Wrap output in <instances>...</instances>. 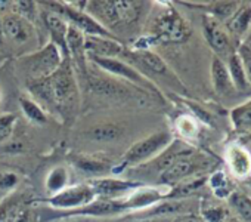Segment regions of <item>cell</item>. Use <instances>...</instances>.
Returning <instances> with one entry per match:
<instances>
[{
    "instance_id": "28",
    "label": "cell",
    "mask_w": 251,
    "mask_h": 222,
    "mask_svg": "<svg viewBox=\"0 0 251 222\" xmlns=\"http://www.w3.org/2000/svg\"><path fill=\"white\" fill-rule=\"evenodd\" d=\"M210 185L213 188V191L219 195V197H225L226 194H229V182L225 176L223 172H216L214 175H211L210 178Z\"/></svg>"
},
{
    "instance_id": "2",
    "label": "cell",
    "mask_w": 251,
    "mask_h": 222,
    "mask_svg": "<svg viewBox=\"0 0 251 222\" xmlns=\"http://www.w3.org/2000/svg\"><path fill=\"white\" fill-rule=\"evenodd\" d=\"M24 55L25 56H23L20 61L25 74L31 79V82H40L48 79L61 67V64L65 59L61 49L52 42H49L48 45H45L36 52H30Z\"/></svg>"
},
{
    "instance_id": "1",
    "label": "cell",
    "mask_w": 251,
    "mask_h": 222,
    "mask_svg": "<svg viewBox=\"0 0 251 222\" xmlns=\"http://www.w3.org/2000/svg\"><path fill=\"white\" fill-rule=\"evenodd\" d=\"M30 89L34 95L58 108L61 113L71 110L78 101V86L68 58H65L61 67L48 79L31 82Z\"/></svg>"
},
{
    "instance_id": "16",
    "label": "cell",
    "mask_w": 251,
    "mask_h": 222,
    "mask_svg": "<svg viewBox=\"0 0 251 222\" xmlns=\"http://www.w3.org/2000/svg\"><path fill=\"white\" fill-rule=\"evenodd\" d=\"M130 56L138 64H141L142 67H145L148 71H151L154 74H169V67L163 61V58L148 48H141V49L132 52Z\"/></svg>"
},
{
    "instance_id": "19",
    "label": "cell",
    "mask_w": 251,
    "mask_h": 222,
    "mask_svg": "<svg viewBox=\"0 0 251 222\" xmlns=\"http://www.w3.org/2000/svg\"><path fill=\"white\" fill-rule=\"evenodd\" d=\"M227 73H229V77L232 80V84L235 89L238 90H247L250 87V83L247 80V74H245V70H244V65H242V59L239 56V54H232L229 56V61H227Z\"/></svg>"
},
{
    "instance_id": "4",
    "label": "cell",
    "mask_w": 251,
    "mask_h": 222,
    "mask_svg": "<svg viewBox=\"0 0 251 222\" xmlns=\"http://www.w3.org/2000/svg\"><path fill=\"white\" fill-rule=\"evenodd\" d=\"M170 141L172 137L169 132H157L154 135H150L148 138L138 141L127 150V153L123 157V165L138 166L161 153L170 144Z\"/></svg>"
},
{
    "instance_id": "3",
    "label": "cell",
    "mask_w": 251,
    "mask_h": 222,
    "mask_svg": "<svg viewBox=\"0 0 251 222\" xmlns=\"http://www.w3.org/2000/svg\"><path fill=\"white\" fill-rule=\"evenodd\" d=\"M191 34L186 21L173 9L163 11L152 23L151 39L160 43H182Z\"/></svg>"
},
{
    "instance_id": "33",
    "label": "cell",
    "mask_w": 251,
    "mask_h": 222,
    "mask_svg": "<svg viewBox=\"0 0 251 222\" xmlns=\"http://www.w3.org/2000/svg\"><path fill=\"white\" fill-rule=\"evenodd\" d=\"M17 184V175L15 173H5L0 178V190L11 188Z\"/></svg>"
},
{
    "instance_id": "30",
    "label": "cell",
    "mask_w": 251,
    "mask_h": 222,
    "mask_svg": "<svg viewBox=\"0 0 251 222\" xmlns=\"http://www.w3.org/2000/svg\"><path fill=\"white\" fill-rule=\"evenodd\" d=\"M39 216L37 212L31 207H21L9 222H37Z\"/></svg>"
},
{
    "instance_id": "9",
    "label": "cell",
    "mask_w": 251,
    "mask_h": 222,
    "mask_svg": "<svg viewBox=\"0 0 251 222\" xmlns=\"http://www.w3.org/2000/svg\"><path fill=\"white\" fill-rule=\"evenodd\" d=\"M90 59L98 67H100L102 70L114 76H120L126 80H130L132 83L142 86L144 89H152V84L139 71H136L132 65H129L127 62H124L118 58H90Z\"/></svg>"
},
{
    "instance_id": "22",
    "label": "cell",
    "mask_w": 251,
    "mask_h": 222,
    "mask_svg": "<svg viewBox=\"0 0 251 222\" xmlns=\"http://www.w3.org/2000/svg\"><path fill=\"white\" fill-rule=\"evenodd\" d=\"M251 27V6L245 5L244 8H239L230 18L229 21V30L230 33L241 36L245 31H248V28Z\"/></svg>"
},
{
    "instance_id": "32",
    "label": "cell",
    "mask_w": 251,
    "mask_h": 222,
    "mask_svg": "<svg viewBox=\"0 0 251 222\" xmlns=\"http://www.w3.org/2000/svg\"><path fill=\"white\" fill-rule=\"evenodd\" d=\"M241 59H242V65L247 74V80L251 84V51L250 49H242V54H239Z\"/></svg>"
},
{
    "instance_id": "6",
    "label": "cell",
    "mask_w": 251,
    "mask_h": 222,
    "mask_svg": "<svg viewBox=\"0 0 251 222\" xmlns=\"http://www.w3.org/2000/svg\"><path fill=\"white\" fill-rule=\"evenodd\" d=\"M3 21V37L17 48H24L36 40V30L33 23L12 12L2 17Z\"/></svg>"
},
{
    "instance_id": "10",
    "label": "cell",
    "mask_w": 251,
    "mask_h": 222,
    "mask_svg": "<svg viewBox=\"0 0 251 222\" xmlns=\"http://www.w3.org/2000/svg\"><path fill=\"white\" fill-rule=\"evenodd\" d=\"M84 49L89 58H115L127 52L114 37L98 36H84Z\"/></svg>"
},
{
    "instance_id": "27",
    "label": "cell",
    "mask_w": 251,
    "mask_h": 222,
    "mask_svg": "<svg viewBox=\"0 0 251 222\" xmlns=\"http://www.w3.org/2000/svg\"><path fill=\"white\" fill-rule=\"evenodd\" d=\"M230 204L235 207L238 215L242 219H245V222H251V200L245 194H232Z\"/></svg>"
},
{
    "instance_id": "25",
    "label": "cell",
    "mask_w": 251,
    "mask_h": 222,
    "mask_svg": "<svg viewBox=\"0 0 251 222\" xmlns=\"http://www.w3.org/2000/svg\"><path fill=\"white\" fill-rule=\"evenodd\" d=\"M176 131L177 134L182 137V138H186V139H195L198 137V132H200V128H198V123L194 117L191 116H180L176 119Z\"/></svg>"
},
{
    "instance_id": "7",
    "label": "cell",
    "mask_w": 251,
    "mask_h": 222,
    "mask_svg": "<svg viewBox=\"0 0 251 222\" xmlns=\"http://www.w3.org/2000/svg\"><path fill=\"white\" fill-rule=\"evenodd\" d=\"M59 9H50L59 15H65L74 28H77L83 36H98V37H112V34L103 27L100 26L93 17H90L87 12L75 9V8H68L64 6L62 3H58Z\"/></svg>"
},
{
    "instance_id": "21",
    "label": "cell",
    "mask_w": 251,
    "mask_h": 222,
    "mask_svg": "<svg viewBox=\"0 0 251 222\" xmlns=\"http://www.w3.org/2000/svg\"><path fill=\"white\" fill-rule=\"evenodd\" d=\"M74 165L80 172L87 173V175H95V176L106 173L111 167L109 162L95 159V157H77L74 160Z\"/></svg>"
},
{
    "instance_id": "18",
    "label": "cell",
    "mask_w": 251,
    "mask_h": 222,
    "mask_svg": "<svg viewBox=\"0 0 251 222\" xmlns=\"http://www.w3.org/2000/svg\"><path fill=\"white\" fill-rule=\"evenodd\" d=\"M211 79H213L214 89H216V92L219 95L226 96V95H230L235 90L225 62L217 56H214L213 62H211Z\"/></svg>"
},
{
    "instance_id": "31",
    "label": "cell",
    "mask_w": 251,
    "mask_h": 222,
    "mask_svg": "<svg viewBox=\"0 0 251 222\" xmlns=\"http://www.w3.org/2000/svg\"><path fill=\"white\" fill-rule=\"evenodd\" d=\"M15 206V198L9 197L3 203H0V222H9L11 218V210Z\"/></svg>"
},
{
    "instance_id": "11",
    "label": "cell",
    "mask_w": 251,
    "mask_h": 222,
    "mask_svg": "<svg viewBox=\"0 0 251 222\" xmlns=\"http://www.w3.org/2000/svg\"><path fill=\"white\" fill-rule=\"evenodd\" d=\"M40 20L43 21L46 30L50 34V42L55 43L61 52L64 54L65 58H68V51H67V31H68V24L64 21V17L50 11V9H45L40 14Z\"/></svg>"
},
{
    "instance_id": "14",
    "label": "cell",
    "mask_w": 251,
    "mask_h": 222,
    "mask_svg": "<svg viewBox=\"0 0 251 222\" xmlns=\"http://www.w3.org/2000/svg\"><path fill=\"white\" fill-rule=\"evenodd\" d=\"M225 159H226V163H227L233 176L245 178L250 175V172H251V156L248 154V151L244 147H241L238 144L229 145L225 151Z\"/></svg>"
},
{
    "instance_id": "5",
    "label": "cell",
    "mask_w": 251,
    "mask_h": 222,
    "mask_svg": "<svg viewBox=\"0 0 251 222\" xmlns=\"http://www.w3.org/2000/svg\"><path fill=\"white\" fill-rule=\"evenodd\" d=\"M96 198L93 190L90 188L89 184H81V185H74V187H67L62 191L53 194L52 197L43 200L48 206L53 209H64V210H77L89 203H92Z\"/></svg>"
},
{
    "instance_id": "13",
    "label": "cell",
    "mask_w": 251,
    "mask_h": 222,
    "mask_svg": "<svg viewBox=\"0 0 251 222\" xmlns=\"http://www.w3.org/2000/svg\"><path fill=\"white\" fill-rule=\"evenodd\" d=\"M204 36L211 49L219 55H226L230 51V39L227 31L214 17H205L202 21Z\"/></svg>"
},
{
    "instance_id": "8",
    "label": "cell",
    "mask_w": 251,
    "mask_h": 222,
    "mask_svg": "<svg viewBox=\"0 0 251 222\" xmlns=\"http://www.w3.org/2000/svg\"><path fill=\"white\" fill-rule=\"evenodd\" d=\"M87 184L90 185L96 197L105 200H120V197H127L135 188H138L136 182L114 178H95Z\"/></svg>"
},
{
    "instance_id": "24",
    "label": "cell",
    "mask_w": 251,
    "mask_h": 222,
    "mask_svg": "<svg viewBox=\"0 0 251 222\" xmlns=\"http://www.w3.org/2000/svg\"><path fill=\"white\" fill-rule=\"evenodd\" d=\"M68 181H70L68 170L64 166H56L49 172V175L46 178V188H48V191L56 194V193L62 191L64 188H67Z\"/></svg>"
},
{
    "instance_id": "12",
    "label": "cell",
    "mask_w": 251,
    "mask_h": 222,
    "mask_svg": "<svg viewBox=\"0 0 251 222\" xmlns=\"http://www.w3.org/2000/svg\"><path fill=\"white\" fill-rule=\"evenodd\" d=\"M191 154L182 156L177 160H175L166 170L160 173V182L164 185H176L191 176L197 169H198V162L194 160Z\"/></svg>"
},
{
    "instance_id": "36",
    "label": "cell",
    "mask_w": 251,
    "mask_h": 222,
    "mask_svg": "<svg viewBox=\"0 0 251 222\" xmlns=\"http://www.w3.org/2000/svg\"><path fill=\"white\" fill-rule=\"evenodd\" d=\"M2 98H3V92H2V89H0V102H2Z\"/></svg>"
},
{
    "instance_id": "35",
    "label": "cell",
    "mask_w": 251,
    "mask_h": 222,
    "mask_svg": "<svg viewBox=\"0 0 251 222\" xmlns=\"http://www.w3.org/2000/svg\"><path fill=\"white\" fill-rule=\"evenodd\" d=\"M132 222H155L152 219H136V221H132Z\"/></svg>"
},
{
    "instance_id": "17",
    "label": "cell",
    "mask_w": 251,
    "mask_h": 222,
    "mask_svg": "<svg viewBox=\"0 0 251 222\" xmlns=\"http://www.w3.org/2000/svg\"><path fill=\"white\" fill-rule=\"evenodd\" d=\"M144 3L141 2H130V0H117L114 2L117 26H130L135 24L142 14Z\"/></svg>"
},
{
    "instance_id": "29",
    "label": "cell",
    "mask_w": 251,
    "mask_h": 222,
    "mask_svg": "<svg viewBox=\"0 0 251 222\" xmlns=\"http://www.w3.org/2000/svg\"><path fill=\"white\" fill-rule=\"evenodd\" d=\"M15 122H17V117L14 114H6L0 117V142L11 138Z\"/></svg>"
},
{
    "instance_id": "34",
    "label": "cell",
    "mask_w": 251,
    "mask_h": 222,
    "mask_svg": "<svg viewBox=\"0 0 251 222\" xmlns=\"http://www.w3.org/2000/svg\"><path fill=\"white\" fill-rule=\"evenodd\" d=\"M5 42V37H3V21H2V15H0V45Z\"/></svg>"
},
{
    "instance_id": "20",
    "label": "cell",
    "mask_w": 251,
    "mask_h": 222,
    "mask_svg": "<svg viewBox=\"0 0 251 222\" xmlns=\"http://www.w3.org/2000/svg\"><path fill=\"white\" fill-rule=\"evenodd\" d=\"M86 135L95 142H112L123 135V129L117 125H99L89 129Z\"/></svg>"
},
{
    "instance_id": "26",
    "label": "cell",
    "mask_w": 251,
    "mask_h": 222,
    "mask_svg": "<svg viewBox=\"0 0 251 222\" xmlns=\"http://www.w3.org/2000/svg\"><path fill=\"white\" fill-rule=\"evenodd\" d=\"M232 120L236 129H251V101L232 111Z\"/></svg>"
},
{
    "instance_id": "15",
    "label": "cell",
    "mask_w": 251,
    "mask_h": 222,
    "mask_svg": "<svg viewBox=\"0 0 251 222\" xmlns=\"http://www.w3.org/2000/svg\"><path fill=\"white\" fill-rule=\"evenodd\" d=\"M161 193L154 188H135L127 197L123 198V204L126 210H133V209H145L151 207L152 204H157L161 200Z\"/></svg>"
},
{
    "instance_id": "23",
    "label": "cell",
    "mask_w": 251,
    "mask_h": 222,
    "mask_svg": "<svg viewBox=\"0 0 251 222\" xmlns=\"http://www.w3.org/2000/svg\"><path fill=\"white\" fill-rule=\"evenodd\" d=\"M20 107H21V111L24 113V116L28 120H31L37 125H45L48 122L46 113L36 101H33L27 96H21L20 98Z\"/></svg>"
}]
</instances>
